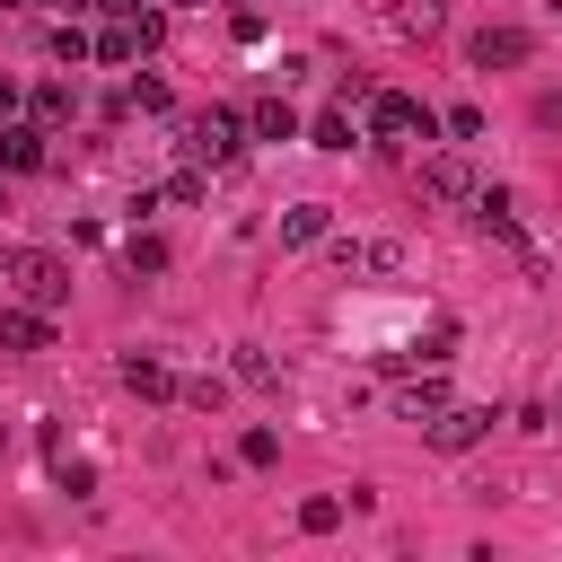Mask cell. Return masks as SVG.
Wrapping results in <instances>:
<instances>
[{
    "label": "cell",
    "instance_id": "6da1fadb",
    "mask_svg": "<svg viewBox=\"0 0 562 562\" xmlns=\"http://www.w3.org/2000/svg\"><path fill=\"white\" fill-rule=\"evenodd\" d=\"M360 105H369V123H360V140H369V149H413V140H430V132H439V114H430L422 97H404V88H369Z\"/></svg>",
    "mask_w": 562,
    "mask_h": 562
},
{
    "label": "cell",
    "instance_id": "7a4b0ae2",
    "mask_svg": "<svg viewBox=\"0 0 562 562\" xmlns=\"http://www.w3.org/2000/svg\"><path fill=\"white\" fill-rule=\"evenodd\" d=\"M0 281H9V299H26V307H61V299H70V263H61L53 246H0Z\"/></svg>",
    "mask_w": 562,
    "mask_h": 562
},
{
    "label": "cell",
    "instance_id": "3957f363",
    "mask_svg": "<svg viewBox=\"0 0 562 562\" xmlns=\"http://www.w3.org/2000/svg\"><path fill=\"white\" fill-rule=\"evenodd\" d=\"M176 132H184V140H176L184 167H202V176H211V167H237V149H246V114H228V105H202V114H184Z\"/></svg>",
    "mask_w": 562,
    "mask_h": 562
},
{
    "label": "cell",
    "instance_id": "277c9868",
    "mask_svg": "<svg viewBox=\"0 0 562 562\" xmlns=\"http://www.w3.org/2000/svg\"><path fill=\"white\" fill-rule=\"evenodd\" d=\"M439 404H448L439 360H404V369H395V422H430Z\"/></svg>",
    "mask_w": 562,
    "mask_h": 562
},
{
    "label": "cell",
    "instance_id": "5b68a950",
    "mask_svg": "<svg viewBox=\"0 0 562 562\" xmlns=\"http://www.w3.org/2000/svg\"><path fill=\"white\" fill-rule=\"evenodd\" d=\"M483 430H492V413H483V404H439V413L422 422V439H430L439 457H465V448H474Z\"/></svg>",
    "mask_w": 562,
    "mask_h": 562
},
{
    "label": "cell",
    "instance_id": "8992f818",
    "mask_svg": "<svg viewBox=\"0 0 562 562\" xmlns=\"http://www.w3.org/2000/svg\"><path fill=\"white\" fill-rule=\"evenodd\" d=\"M413 184H422V202H439V211H448V202H474V167H465V149L422 158V176H413Z\"/></svg>",
    "mask_w": 562,
    "mask_h": 562
},
{
    "label": "cell",
    "instance_id": "52a82bcc",
    "mask_svg": "<svg viewBox=\"0 0 562 562\" xmlns=\"http://www.w3.org/2000/svg\"><path fill=\"white\" fill-rule=\"evenodd\" d=\"M527 53H536V35H527V26H474V44H465V61H474V70H518Z\"/></svg>",
    "mask_w": 562,
    "mask_h": 562
},
{
    "label": "cell",
    "instance_id": "ba28073f",
    "mask_svg": "<svg viewBox=\"0 0 562 562\" xmlns=\"http://www.w3.org/2000/svg\"><path fill=\"white\" fill-rule=\"evenodd\" d=\"M44 140H53V132H44L35 114H26V123L9 114V123H0V167H9V176H35V167H53V149H44Z\"/></svg>",
    "mask_w": 562,
    "mask_h": 562
},
{
    "label": "cell",
    "instance_id": "9c48e42d",
    "mask_svg": "<svg viewBox=\"0 0 562 562\" xmlns=\"http://www.w3.org/2000/svg\"><path fill=\"white\" fill-rule=\"evenodd\" d=\"M0 351H53V307L0 299Z\"/></svg>",
    "mask_w": 562,
    "mask_h": 562
},
{
    "label": "cell",
    "instance_id": "30bf717a",
    "mask_svg": "<svg viewBox=\"0 0 562 562\" xmlns=\"http://www.w3.org/2000/svg\"><path fill=\"white\" fill-rule=\"evenodd\" d=\"M404 263V246H386V237H334V272L351 281V272H395Z\"/></svg>",
    "mask_w": 562,
    "mask_h": 562
},
{
    "label": "cell",
    "instance_id": "8fae6325",
    "mask_svg": "<svg viewBox=\"0 0 562 562\" xmlns=\"http://www.w3.org/2000/svg\"><path fill=\"white\" fill-rule=\"evenodd\" d=\"M474 220H483V237H501V246H527V228H518V193H509V184L474 193Z\"/></svg>",
    "mask_w": 562,
    "mask_h": 562
},
{
    "label": "cell",
    "instance_id": "7c38bea8",
    "mask_svg": "<svg viewBox=\"0 0 562 562\" xmlns=\"http://www.w3.org/2000/svg\"><path fill=\"white\" fill-rule=\"evenodd\" d=\"M123 386H132L140 404H167V395H176V369H167L158 351H123Z\"/></svg>",
    "mask_w": 562,
    "mask_h": 562
},
{
    "label": "cell",
    "instance_id": "4fadbf2b",
    "mask_svg": "<svg viewBox=\"0 0 562 562\" xmlns=\"http://www.w3.org/2000/svg\"><path fill=\"white\" fill-rule=\"evenodd\" d=\"M386 26H395L404 44H430V35L448 26V0H386Z\"/></svg>",
    "mask_w": 562,
    "mask_h": 562
},
{
    "label": "cell",
    "instance_id": "5bb4252c",
    "mask_svg": "<svg viewBox=\"0 0 562 562\" xmlns=\"http://www.w3.org/2000/svg\"><path fill=\"white\" fill-rule=\"evenodd\" d=\"M246 132L255 140H299V105L272 88V97H255V114H246Z\"/></svg>",
    "mask_w": 562,
    "mask_h": 562
},
{
    "label": "cell",
    "instance_id": "9a60e30c",
    "mask_svg": "<svg viewBox=\"0 0 562 562\" xmlns=\"http://www.w3.org/2000/svg\"><path fill=\"white\" fill-rule=\"evenodd\" d=\"M26 114H35V123H44V132H61V123H70V114H79V88H70V79H44V88H35V105H26Z\"/></svg>",
    "mask_w": 562,
    "mask_h": 562
},
{
    "label": "cell",
    "instance_id": "2e32d148",
    "mask_svg": "<svg viewBox=\"0 0 562 562\" xmlns=\"http://www.w3.org/2000/svg\"><path fill=\"white\" fill-rule=\"evenodd\" d=\"M325 228H334V211H325V202H290V211H281V246H316Z\"/></svg>",
    "mask_w": 562,
    "mask_h": 562
},
{
    "label": "cell",
    "instance_id": "e0dca14e",
    "mask_svg": "<svg viewBox=\"0 0 562 562\" xmlns=\"http://www.w3.org/2000/svg\"><path fill=\"white\" fill-rule=\"evenodd\" d=\"M307 140H316V149H351V140H360V132H351V97H334V105L307 123Z\"/></svg>",
    "mask_w": 562,
    "mask_h": 562
},
{
    "label": "cell",
    "instance_id": "ac0fdd59",
    "mask_svg": "<svg viewBox=\"0 0 562 562\" xmlns=\"http://www.w3.org/2000/svg\"><path fill=\"white\" fill-rule=\"evenodd\" d=\"M44 53H53V61H97V35H88L79 18H61V26L44 35Z\"/></svg>",
    "mask_w": 562,
    "mask_h": 562
},
{
    "label": "cell",
    "instance_id": "d6986e66",
    "mask_svg": "<svg viewBox=\"0 0 562 562\" xmlns=\"http://www.w3.org/2000/svg\"><path fill=\"white\" fill-rule=\"evenodd\" d=\"M123 272H132V281H149V272H167V246H158L149 228H132V237H123Z\"/></svg>",
    "mask_w": 562,
    "mask_h": 562
},
{
    "label": "cell",
    "instance_id": "ffe728a7",
    "mask_svg": "<svg viewBox=\"0 0 562 562\" xmlns=\"http://www.w3.org/2000/svg\"><path fill=\"white\" fill-rule=\"evenodd\" d=\"M299 527H307V536H334V527H342V501H334V492H307V501H299Z\"/></svg>",
    "mask_w": 562,
    "mask_h": 562
},
{
    "label": "cell",
    "instance_id": "44dd1931",
    "mask_svg": "<svg viewBox=\"0 0 562 562\" xmlns=\"http://www.w3.org/2000/svg\"><path fill=\"white\" fill-rule=\"evenodd\" d=\"M237 465H281V439H272V430H263V422H255V430H246V439H237Z\"/></svg>",
    "mask_w": 562,
    "mask_h": 562
},
{
    "label": "cell",
    "instance_id": "7402d4cb",
    "mask_svg": "<svg viewBox=\"0 0 562 562\" xmlns=\"http://www.w3.org/2000/svg\"><path fill=\"white\" fill-rule=\"evenodd\" d=\"M237 378H246V386H281V369H272V351H255V342L237 351Z\"/></svg>",
    "mask_w": 562,
    "mask_h": 562
},
{
    "label": "cell",
    "instance_id": "603a6c76",
    "mask_svg": "<svg viewBox=\"0 0 562 562\" xmlns=\"http://www.w3.org/2000/svg\"><path fill=\"white\" fill-rule=\"evenodd\" d=\"M176 395H184L193 413H220V395H228V386H220V378H176Z\"/></svg>",
    "mask_w": 562,
    "mask_h": 562
},
{
    "label": "cell",
    "instance_id": "cb8c5ba5",
    "mask_svg": "<svg viewBox=\"0 0 562 562\" xmlns=\"http://www.w3.org/2000/svg\"><path fill=\"white\" fill-rule=\"evenodd\" d=\"M158 202H202V167H176V176L158 184Z\"/></svg>",
    "mask_w": 562,
    "mask_h": 562
},
{
    "label": "cell",
    "instance_id": "d4e9b609",
    "mask_svg": "<svg viewBox=\"0 0 562 562\" xmlns=\"http://www.w3.org/2000/svg\"><path fill=\"white\" fill-rule=\"evenodd\" d=\"M448 132L457 140H483V105H448Z\"/></svg>",
    "mask_w": 562,
    "mask_h": 562
},
{
    "label": "cell",
    "instance_id": "484cf974",
    "mask_svg": "<svg viewBox=\"0 0 562 562\" xmlns=\"http://www.w3.org/2000/svg\"><path fill=\"white\" fill-rule=\"evenodd\" d=\"M88 9H105V18H132V9H149V0H88Z\"/></svg>",
    "mask_w": 562,
    "mask_h": 562
},
{
    "label": "cell",
    "instance_id": "4316f807",
    "mask_svg": "<svg viewBox=\"0 0 562 562\" xmlns=\"http://www.w3.org/2000/svg\"><path fill=\"white\" fill-rule=\"evenodd\" d=\"M9 114H18V79H0V123H9Z\"/></svg>",
    "mask_w": 562,
    "mask_h": 562
},
{
    "label": "cell",
    "instance_id": "83f0119b",
    "mask_svg": "<svg viewBox=\"0 0 562 562\" xmlns=\"http://www.w3.org/2000/svg\"><path fill=\"white\" fill-rule=\"evenodd\" d=\"M158 9H220V0H158Z\"/></svg>",
    "mask_w": 562,
    "mask_h": 562
},
{
    "label": "cell",
    "instance_id": "f1b7e54d",
    "mask_svg": "<svg viewBox=\"0 0 562 562\" xmlns=\"http://www.w3.org/2000/svg\"><path fill=\"white\" fill-rule=\"evenodd\" d=\"M0 457H9V422H0Z\"/></svg>",
    "mask_w": 562,
    "mask_h": 562
},
{
    "label": "cell",
    "instance_id": "f546056e",
    "mask_svg": "<svg viewBox=\"0 0 562 562\" xmlns=\"http://www.w3.org/2000/svg\"><path fill=\"white\" fill-rule=\"evenodd\" d=\"M553 422H562V386H553Z\"/></svg>",
    "mask_w": 562,
    "mask_h": 562
},
{
    "label": "cell",
    "instance_id": "4dcf8cb0",
    "mask_svg": "<svg viewBox=\"0 0 562 562\" xmlns=\"http://www.w3.org/2000/svg\"><path fill=\"white\" fill-rule=\"evenodd\" d=\"M0 9H26V0H0Z\"/></svg>",
    "mask_w": 562,
    "mask_h": 562
},
{
    "label": "cell",
    "instance_id": "1f68e13d",
    "mask_svg": "<svg viewBox=\"0 0 562 562\" xmlns=\"http://www.w3.org/2000/svg\"><path fill=\"white\" fill-rule=\"evenodd\" d=\"M0 211H9V184H0Z\"/></svg>",
    "mask_w": 562,
    "mask_h": 562
},
{
    "label": "cell",
    "instance_id": "d6a6232c",
    "mask_svg": "<svg viewBox=\"0 0 562 562\" xmlns=\"http://www.w3.org/2000/svg\"><path fill=\"white\" fill-rule=\"evenodd\" d=\"M61 9H88V0H61Z\"/></svg>",
    "mask_w": 562,
    "mask_h": 562
}]
</instances>
